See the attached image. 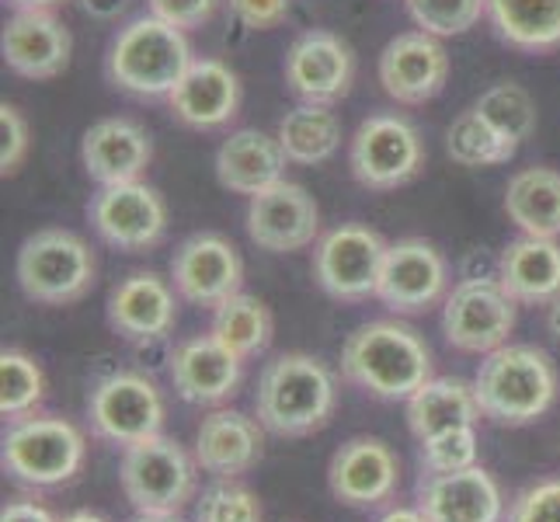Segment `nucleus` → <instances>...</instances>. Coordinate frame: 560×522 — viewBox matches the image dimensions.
<instances>
[{"label":"nucleus","mask_w":560,"mask_h":522,"mask_svg":"<svg viewBox=\"0 0 560 522\" xmlns=\"http://www.w3.org/2000/svg\"><path fill=\"white\" fill-rule=\"evenodd\" d=\"M265 425L234 408L209 411L196 429V463L212 480H237L265 456Z\"/></svg>","instance_id":"obj_21"},{"label":"nucleus","mask_w":560,"mask_h":522,"mask_svg":"<svg viewBox=\"0 0 560 522\" xmlns=\"http://www.w3.org/2000/svg\"><path fill=\"white\" fill-rule=\"evenodd\" d=\"M376 77L397 105H424L450 81V53L429 32H400L383 46Z\"/></svg>","instance_id":"obj_17"},{"label":"nucleus","mask_w":560,"mask_h":522,"mask_svg":"<svg viewBox=\"0 0 560 522\" xmlns=\"http://www.w3.org/2000/svg\"><path fill=\"white\" fill-rule=\"evenodd\" d=\"M167 370L182 401L199 404V408H212V404L234 397L244 373V359L237 352H230L220 338L199 335L182 341L171 352Z\"/></svg>","instance_id":"obj_23"},{"label":"nucleus","mask_w":560,"mask_h":522,"mask_svg":"<svg viewBox=\"0 0 560 522\" xmlns=\"http://www.w3.org/2000/svg\"><path fill=\"white\" fill-rule=\"evenodd\" d=\"M171 282H175L178 297L217 311L223 300L241 293L244 282V262L234 241L223 234H191L178 244L175 258H171Z\"/></svg>","instance_id":"obj_14"},{"label":"nucleus","mask_w":560,"mask_h":522,"mask_svg":"<svg viewBox=\"0 0 560 522\" xmlns=\"http://www.w3.org/2000/svg\"><path fill=\"white\" fill-rule=\"evenodd\" d=\"M376 522H429V519H424L421 509H404V506H397V509H386Z\"/></svg>","instance_id":"obj_45"},{"label":"nucleus","mask_w":560,"mask_h":522,"mask_svg":"<svg viewBox=\"0 0 560 522\" xmlns=\"http://www.w3.org/2000/svg\"><path fill=\"white\" fill-rule=\"evenodd\" d=\"M411 22L439 38L470 32L480 18H488L485 0H404Z\"/></svg>","instance_id":"obj_36"},{"label":"nucleus","mask_w":560,"mask_h":522,"mask_svg":"<svg viewBox=\"0 0 560 522\" xmlns=\"http://www.w3.org/2000/svg\"><path fill=\"white\" fill-rule=\"evenodd\" d=\"M132 522H178V515H137Z\"/></svg>","instance_id":"obj_49"},{"label":"nucleus","mask_w":560,"mask_h":522,"mask_svg":"<svg viewBox=\"0 0 560 522\" xmlns=\"http://www.w3.org/2000/svg\"><path fill=\"white\" fill-rule=\"evenodd\" d=\"M285 84L300 102L314 105H335L345 98L355 77V56L341 35L335 32H303L293 38V46L285 49Z\"/></svg>","instance_id":"obj_16"},{"label":"nucleus","mask_w":560,"mask_h":522,"mask_svg":"<svg viewBox=\"0 0 560 522\" xmlns=\"http://www.w3.org/2000/svg\"><path fill=\"white\" fill-rule=\"evenodd\" d=\"M505 212L529 237H560V171L523 167L509 178Z\"/></svg>","instance_id":"obj_29"},{"label":"nucleus","mask_w":560,"mask_h":522,"mask_svg":"<svg viewBox=\"0 0 560 522\" xmlns=\"http://www.w3.org/2000/svg\"><path fill=\"white\" fill-rule=\"evenodd\" d=\"M191 522H261V501L241 480H212L196 498Z\"/></svg>","instance_id":"obj_37"},{"label":"nucleus","mask_w":560,"mask_h":522,"mask_svg":"<svg viewBox=\"0 0 560 522\" xmlns=\"http://www.w3.org/2000/svg\"><path fill=\"white\" fill-rule=\"evenodd\" d=\"M196 63L185 28L164 22L158 14L132 18L112 38L105 56L108 81L137 98H167L178 88L185 70Z\"/></svg>","instance_id":"obj_4"},{"label":"nucleus","mask_w":560,"mask_h":522,"mask_svg":"<svg viewBox=\"0 0 560 522\" xmlns=\"http://www.w3.org/2000/svg\"><path fill=\"white\" fill-rule=\"evenodd\" d=\"M0 522H60L46 506H38L35 498H14L0 512Z\"/></svg>","instance_id":"obj_43"},{"label":"nucleus","mask_w":560,"mask_h":522,"mask_svg":"<svg viewBox=\"0 0 560 522\" xmlns=\"http://www.w3.org/2000/svg\"><path fill=\"white\" fill-rule=\"evenodd\" d=\"M164 397L158 383L143 373H112L88 397L91 436L112 446H137L143 439L161 436L164 429Z\"/></svg>","instance_id":"obj_10"},{"label":"nucleus","mask_w":560,"mask_h":522,"mask_svg":"<svg viewBox=\"0 0 560 522\" xmlns=\"http://www.w3.org/2000/svg\"><path fill=\"white\" fill-rule=\"evenodd\" d=\"M8 70L28 81H52L70 67V28L46 8H18L0 35Z\"/></svg>","instance_id":"obj_20"},{"label":"nucleus","mask_w":560,"mask_h":522,"mask_svg":"<svg viewBox=\"0 0 560 522\" xmlns=\"http://www.w3.org/2000/svg\"><path fill=\"white\" fill-rule=\"evenodd\" d=\"M547 327H550V335L560 341V297L547 306Z\"/></svg>","instance_id":"obj_46"},{"label":"nucleus","mask_w":560,"mask_h":522,"mask_svg":"<svg viewBox=\"0 0 560 522\" xmlns=\"http://www.w3.org/2000/svg\"><path fill=\"white\" fill-rule=\"evenodd\" d=\"M77 4L94 22H115V18H122L129 11V0H77Z\"/></svg>","instance_id":"obj_44"},{"label":"nucleus","mask_w":560,"mask_h":522,"mask_svg":"<svg viewBox=\"0 0 560 522\" xmlns=\"http://www.w3.org/2000/svg\"><path fill=\"white\" fill-rule=\"evenodd\" d=\"M167 105L175 112V119L191 129H220L241 108V81L223 60L202 56L185 70L178 88L167 94Z\"/></svg>","instance_id":"obj_25"},{"label":"nucleus","mask_w":560,"mask_h":522,"mask_svg":"<svg viewBox=\"0 0 560 522\" xmlns=\"http://www.w3.org/2000/svg\"><path fill=\"white\" fill-rule=\"evenodd\" d=\"M46 397V373L22 348L0 352V415L22 418L32 415Z\"/></svg>","instance_id":"obj_34"},{"label":"nucleus","mask_w":560,"mask_h":522,"mask_svg":"<svg viewBox=\"0 0 560 522\" xmlns=\"http://www.w3.org/2000/svg\"><path fill=\"white\" fill-rule=\"evenodd\" d=\"M28 147H32V137H28L25 115L4 102L0 105V171L14 174L28 158Z\"/></svg>","instance_id":"obj_40"},{"label":"nucleus","mask_w":560,"mask_h":522,"mask_svg":"<svg viewBox=\"0 0 560 522\" xmlns=\"http://www.w3.org/2000/svg\"><path fill=\"white\" fill-rule=\"evenodd\" d=\"M335 404V373L317 356L282 352L265 362L255 391V415L272 436L300 439L324 429Z\"/></svg>","instance_id":"obj_3"},{"label":"nucleus","mask_w":560,"mask_h":522,"mask_svg":"<svg viewBox=\"0 0 560 522\" xmlns=\"http://www.w3.org/2000/svg\"><path fill=\"white\" fill-rule=\"evenodd\" d=\"M446 150L463 167H494V164H509L515 158L518 143L509 140L501 129H494L485 115L470 105L467 112H459L450 123Z\"/></svg>","instance_id":"obj_33"},{"label":"nucleus","mask_w":560,"mask_h":522,"mask_svg":"<svg viewBox=\"0 0 560 522\" xmlns=\"http://www.w3.org/2000/svg\"><path fill=\"white\" fill-rule=\"evenodd\" d=\"M485 8L501 43L526 53L560 46V0H485Z\"/></svg>","instance_id":"obj_30"},{"label":"nucleus","mask_w":560,"mask_h":522,"mask_svg":"<svg viewBox=\"0 0 560 522\" xmlns=\"http://www.w3.org/2000/svg\"><path fill=\"white\" fill-rule=\"evenodd\" d=\"M421 467L429 474H456L477 467V425L439 432L421 442Z\"/></svg>","instance_id":"obj_38"},{"label":"nucleus","mask_w":560,"mask_h":522,"mask_svg":"<svg viewBox=\"0 0 560 522\" xmlns=\"http://www.w3.org/2000/svg\"><path fill=\"white\" fill-rule=\"evenodd\" d=\"M560 391V376L553 359L539 345L509 341L488 352L477 366L474 394L480 415L494 425L523 429L544 418Z\"/></svg>","instance_id":"obj_2"},{"label":"nucleus","mask_w":560,"mask_h":522,"mask_svg":"<svg viewBox=\"0 0 560 522\" xmlns=\"http://www.w3.org/2000/svg\"><path fill=\"white\" fill-rule=\"evenodd\" d=\"M505 522H560V477L536 480L518 491Z\"/></svg>","instance_id":"obj_39"},{"label":"nucleus","mask_w":560,"mask_h":522,"mask_svg":"<svg viewBox=\"0 0 560 522\" xmlns=\"http://www.w3.org/2000/svg\"><path fill=\"white\" fill-rule=\"evenodd\" d=\"M341 376L380 401H408L432 380V348L404 321H370L341 345Z\"/></svg>","instance_id":"obj_1"},{"label":"nucleus","mask_w":560,"mask_h":522,"mask_svg":"<svg viewBox=\"0 0 560 522\" xmlns=\"http://www.w3.org/2000/svg\"><path fill=\"white\" fill-rule=\"evenodd\" d=\"M11 4L14 8H56V4H60V0H11Z\"/></svg>","instance_id":"obj_48"},{"label":"nucleus","mask_w":560,"mask_h":522,"mask_svg":"<svg viewBox=\"0 0 560 522\" xmlns=\"http://www.w3.org/2000/svg\"><path fill=\"white\" fill-rule=\"evenodd\" d=\"M209 335L220 338L230 352H237L241 359H255L272 345L276 321H272V311L265 306V300L241 289V293L223 300L217 311H212Z\"/></svg>","instance_id":"obj_32"},{"label":"nucleus","mask_w":560,"mask_h":522,"mask_svg":"<svg viewBox=\"0 0 560 522\" xmlns=\"http://www.w3.org/2000/svg\"><path fill=\"white\" fill-rule=\"evenodd\" d=\"M386 244L376 230L362 223H341L314 244V279L327 297L359 303L376 297Z\"/></svg>","instance_id":"obj_11"},{"label":"nucleus","mask_w":560,"mask_h":522,"mask_svg":"<svg viewBox=\"0 0 560 522\" xmlns=\"http://www.w3.org/2000/svg\"><path fill=\"white\" fill-rule=\"evenodd\" d=\"M153 161V140L147 126L126 115H108L98 119L81 140V164L91 182L105 185H122V182H140V174Z\"/></svg>","instance_id":"obj_24"},{"label":"nucleus","mask_w":560,"mask_h":522,"mask_svg":"<svg viewBox=\"0 0 560 522\" xmlns=\"http://www.w3.org/2000/svg\"><path fill=\"white\" fill-rule=\"evenodd\" d=\"M196 453L161 432L122 450L119 485L137 515H178L196 498Z\"/></svg>","instance_id":"obj_7"},{"label":"nucleus","mask_w":560,"mask_h":522,"mask_svg":"<svg viewBox=\"0 0 560 522\" xmlns=\"http://www.w3.org/2000/svg\"><path fill=\"white\" fill-rule=\"evenodd\" d=\"M349 167L355 182L373 192L408 185L424 167V143L418 126L397 112H376L362 119L349 143Z\"/></svg>","instance_id":"obj_8"},{"label":"nucleus","mask_w":560,"mask_h":522,"mask_svg":"<svg viewBox=\"0 0 560 522\" xmlns=\"http://www.w3.org/2000/svg\"><path fill=\"white\" fill-rule=\"evenodd\" d=\"M150 14L164 18V22L178 28H202L212 14H217V0H147Z\"/></svg>","instance_id":"obj_42"},{"label":"nucleus","mask_w":560,"mask_h":522,"mask_svg":"<svg viewBox=\"0 0 560 522\" xmlns=\"http://www.w3.org/2000/svg\"><path fill=\"white\" fill-rule=\"evenodd\" d=\"M105 314L112 332L126 341H164L178 321V289L158 272H129L112 286Z\"/></svg>","instance_id":"obj_19"},{"label":"nucleus","mask_w":560,"mask_h":522,"mask_svg":"<svg viewBox=\"0 0 560 522\" xmlns=\"http://www.w3.org/2000/svg\"><path fill=\"white\" fill-rule=\"evenodd\" d=\"M498 282L515 303L550 306L560 297V244L553 237H515L498 255Z\"/></svg>","instance_id":"obj_27"},{"label":"nucleus","mask_w":560,"mask_h":522,"mask_svg":"<svg viewBox=\"0 0 560 522\" xmlns=\"http://www.w3.org/2000/svg\"><path fill=\"white\" fill-rule=\"evenodd\" d=\"M474 108L485 115L494 129L505 132L509 140H515L518 147H523L536 132V102H533V94L515 81L491 84L474 102Z\"/></svg>","instance_id":"obj_35"},{"label":"nucleus","mask_w":560,"mask_h":522,"mask_svg":"<svg viewBox=\"0 0 560 522\" xmlns=\"http://www.w3.org/2000/svg\"><path fill=\"white\" fill-rule=\"evenodd\" d=\"M450 297V265L442 251L421 237L386 247L376 300L394 314H424Z\"/></svg>","instance_id":"obj_12"},{"label":"nucleus","mask_w":560,"mask_h":522,"mask_svg":"<svg viewBox=\"0 0 560 522\" xmlns=\"http://www.w3.org/2000/svg\"><path fill=\"white\" fill-rule=\"evenodd\" d=\"M60 522H108L105 515H98V512H88V509H81V512H70V515H63Z\"/></svg>","instance_id":"obj_47"},{"label":"nucleus","mask_w":560,"mask_h":522,"mask_svg":"<svg viewBox=\"0 0 560 522\" xmlns=\"http://www.w3.org/2000/svg\"><path fill=\"white\" fill-rule=\"evenodd\" d=\"M14 276L28 300L63 306L91 293L98 262H94V251L81 234L63 227H46L28 234L18 247Z\"/></svg>","instance_id":"obj_6"},{"label":"nucleus","mask_w":560,"mask_h":522,"mask_svg":"<svg viewBox=\"0 0 560 522\" xmlns=\"http://www.w3.org/2000/svg\"><path fill=\"white\" fill-rule=\"evenodd\" d=\"M400 485V463L397 453L383 439L355 436L341 442V450L331 456L327 467V488L352 509H380L394 498Z\"/></svg>","instance_id":"obj_18"},{"label":"nucleus","mask_w":560,"mask_h":522,"mask_svg":"<svg viewBox=\"0 0 560 522\" xmlns=\"http://www.w3.org/2000/svg\"><path fill=\"white\" fill-rule=\"evenodd\" d=\"M276 137H279L289 161L314 167V164H324L335 158L345 132H341V119L331 112V105L303 102L282 115Z\"/></svg>","instance_id":"obj_31"},{"label":"nucleus","mask_w":560,"mask_h":522,"mask_svg":"<svg viewBox=\"0 0 560 522\" xmlns=\"http://www.w3.org/2000/svg\"><path fill=\"white\" fill-rule=\"evenodd\" d=\"M247 237L268 255H289L320 241V209L296 182H276L247 202Z\"/></svg>","instance_id":"obj_15"},{"label":"nucleus","mask_w":560,"mask_h":522,"mask_svg":"<svg viewBox=\"0 0 560 522\" xmlns=\"http://www.w3.org/2000/svg\"><path fill=\"white\" fill-rule=\"evenodd\" d=\"M515 311L518 303L498 282V276L459 279L442 300V335L456 352L488 356L509 345V335L515 332Z\"/></svg>","instance_id":"obj_9"},{"label":"nucleus","mask_w":560,"mask_h":522,"mask_svg":"<svg viewBox=\"0 0 560 522\" xmlns=\"http://www.w3.org/2000/svg\"><path fill=\"white\" fill-rule=\"evenodd\" d=\"M477 418L485 415H480L474 383H463L456 376H432L408 397V429L418 442L463 429V425H477Z\"/></svg>","instance_id":"obj_28"},{"label":"nucleus","mask_w":560,"mask_h":522,"mask_svg":"<svg viewBox=\"0 0 560 522\" xmlns=\"http://www.w3.org/2000/svg\"><path fill=\"white\" fill-rule=\"evenodd\" d=\"M230 14L250 32H268L279 28L289 18V0H226Z\"/></svg>","instance_id":"obj_41"},{"label":"nucleus","mask_w":560,"mask_h":522,"mask_svg":"<svg viewBox=\"0 0 560 522\" xmlns=\"http://www.w3.org/2000/svg\"><path fill=\"white\" fill-rule=\"evenodd\" d=\"M88 439L70 418L60 415H22L11 418L0 446L4 471L28 488H60L84 467Z\"/></svg>","instance_id":"obj_5"},{"label":"nucleus","mask_w":560,"mask_h":522,"mask_svg":"<svg viewBox=\"0 0 560 522\" xmlns=\"http://www.w3.org/2000/svg\"><path fill=\"white\" fill-rule=\"evenodd\" d=\"M418 509L429 522H501L505 498L498 480L480 467L456 474H429L418 480Z\"/></svg>","instance_id":"obj_22"},{"label":"nucleus","mask_w":560,"mask_h":522,"mask_svg":"<svg viewBox=\"0 0 560 522\" xmlns=\"http://www.w3.org/2000/svg\"><path fill=\"white\" fill-rule=\"evenodd\" d=\"M285 150L279 137L265 129H237L217 150V182L234 196H261L265 188L282 182Z\"/></svg>","instance_id":"obj_26"},{"label":"nucleus","mask_w":560,"mask_h":522,"mask_svg":"<svg viewBox=\"0 0 560 522\" xmlns=\"http://www.w3.org/2000/svg\"><path fill=\"white\" fill-rule=\"evenodd\" d=\"M88 220L105 244L119 251L158 247L167 234V206L147 182L105 185L88 206Z\"/></svg>","instance_id":"obj_13"}]
</instances>
